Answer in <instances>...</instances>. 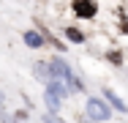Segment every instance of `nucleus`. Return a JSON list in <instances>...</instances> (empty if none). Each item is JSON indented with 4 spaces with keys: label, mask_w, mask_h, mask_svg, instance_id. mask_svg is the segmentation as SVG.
<instances>
[{
    "label": "nucleus",
    "mask_w": 128,
    "mask_h": 123,
    "mask_svg": "<svg viewBox=\"0 0 128 123\" xmlns=\"http://www.w3.org/2000/svg\"><path fill=\"white\" fill-rule=\"evenodd\" d=\"M71 11L76 19H93L98 14V3L96 0H74L71 3Z\"/></svg>",
    "instance_id": "1"
},
{
    "label": "nucleus",
    "mask_w": 128,
    "mask_h": 123,
    "mask_svg": "<svg viewBox=\"0 0 128 123\" xmlns=\"http://www.w3.org/2000/svg\"><path fill=\"white\" fill-rule=\"evenodd\" d=\"M87 118L90 120H109V107L101 98H90L87 101Z\"/></svg>",
    "instance_id": "2"
},
{
    "label": "nucleus",
    "mask_w": 128,
    "mask_h": 123,
    "mask_svg": "<svg viewBox=\"0 0 128 123\" xmlns=\"http://www.w3.org/2000/svg\"><path fill=\"white\" fill-rule=\"evenodd\" d=\"M22 38H25V44L30 49H41L44 47V33H38V30H25Z\"/></svg>",
    "instance_id": "3"
},
{
    "label": "nucleus",
    "mask_w": 128,
    "mask_h": 123,
    "mask_svg": "<svg viewBox=\"0 0 128 123\" xmlns=\"http://www.w3.org/2000/svg\"><path fill=\"white\" fill-rule=\"evenodd\" d=\"M104 96L109 98V104H112V107H114L117 112H128V107H126V104H123V101H120V98H117V93H112L109 88H104Z\"/></svg>",
    "instance_id": "4"
},
{
    "label": "nucleus",
    "mask_w": 128,
    "mask_h": 123,
    "mask_svg": "<svg viewBox=\"0 0 128 123\" xmlns=\"http://www.w3.org/2000/svg\"><path fill=\"white\" fill-rule=\"evenodd\" d=\"M66 38L74 41V44H84V33L79 27H66Z\"/></svg>",
    "instance_id": "5"
},
{
    "label": "nucleus",
    "mask_w": 128,
    "mask_h": 123,
    "mask_svg": "<svg viewBox=\"0 0 128 123\" xmlns=\"http://www.w3.org/2000/svg\"><path fill=\"white\" fill-rule=\"evenodd\" d=\"M109 60H112L114 66H123V55H120L117 49H114V52H109Z\"/></svg>",
    "instance_id": "6"
},
{
    "label": "nucleus",
    "mask_w": 128,
    "mask_h": 123,
    "mask_svg": "<svg viewBox=\"0 0 128 123\" xmlns=\"http://www.w3.org/2000/svg\"><path fill=\"white\" fill-rule=\"evenodd\" d=\"M44 123H66V120H60L57 115H46V118H44Z\"/></svg>",
    "instance_id": "7"
},
{
    "label": "nucleus",
    "mask_w": 128,
    "mask_h": 123,
    "mask_svg": "<svg viewBox=\"0 0 128 123\" xmlns=\"http://www.w3.org/2000/svg\"><path fill=\"white\" fill-rule=\"evenodd\" d=\"M0 109H3V93H0Z\"/></svg>",
    "instance_id": "8"
},
{
    "label": "nucleus",
    "mask_w": 128,
    "mask_h": 123,
    "mask_svg": "<svg viewBox=\"0 0 128 123\" xmlns=\"http://www.w3.org/2000/svg\"><path fill=\"white\" fill-rule=\"evenodd\" d=\"M84 123H87V120H84Z\"/></svg>",
    "instance_id": "9"
}]
</instances>
